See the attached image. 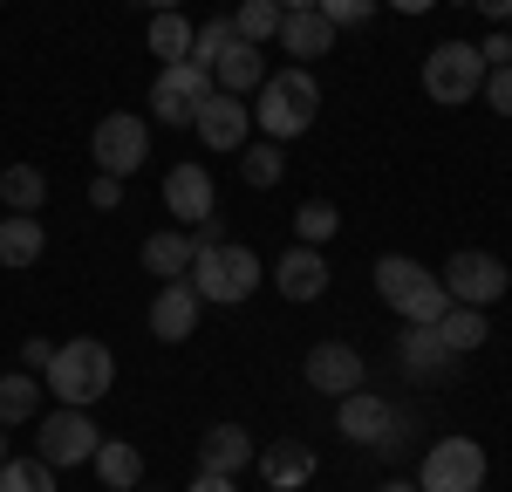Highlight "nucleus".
Listing matches in <instances>:
<instances>
[{"label": "nucleus", "mask_w": 512, "mask_h": 492, "mask_svg": "<svg viewBox=\"0 0 512 492\" xmlns=\"http://www.w3.org/2000/svg\"><path fill=\"white\" fill-rule=\"evenodd\" d=\"M89 472H96L110 492H137V486H144V451L123 445V438H103L96 458H89Z\"/></svg>", "instance_id": "nucleus-23"}, {"label": "nucleus", "mask_w": 512, "mask_h": 492, "mask_svg": "<svg viewBox=\"0 0 512 492\" xmlns=\"http://www.w3.org/2000/svg\"><path fill=\"white\" fill-rule=\"evenodd\" d=\"M506 260L499 253H485V246H458L451 260H444V294L458 301V308H492V301H506Z\"/></svg>", "instance_id": "nucleus-5"}, {"label": "nucleus", "mask_w": 512, "mask_h": 492, "mask_svg": "<svg viewBox=\"0 0 512 492\" xmlns=\"http://www.w3.org/2000/svg\"><path fill=\"white\" fill-rule=\"evenodd\" d=\"M294 233H301V246H328L335 233H342V212L328 199H308L301 212H294Z\"/></svg>", "instance_id": "nucleus-32"}, {"label": "nucleus", "mask_w": 512, "mask_h": 492, "mask_svg": "<svg viewBox=\"0 0 512 492\" xmlns=\"http://www.w3.org/2000/svg\"><path fill=\"white\" fill-rule=\"evenodd\" d=\"M137 492H151V486H137Z\"/></svg>", "instance_id": "nucleus-46"}, {"label": "nucleus", "mask_w": 512, "mask_h": 492, "mask_svg": "<svg viewBox=\"0 0 512 492\" xmlns=\"http://www.w3.org/2000/svg\"><path fill=\"white\" fill-rule=\"evenodd\" d=\"M253 465H260V479H267L274 492H301L308 479H315V445H301V438H274Z\"/></svg>", "instance_id": "nucleus-17"}, {"label": "nucleus", "mask_w": 512, "mask_h": 492, "mask_svg": "<svg viewBox=\"0 0 512 492\" xmlns=\"http://www.w3.org/2000/svg\"><path fill=\"white\" fill-rule=\"evenodd\" d=\"M198 308H205V301H198L192 281H158V301H151V335H158V342H185V335L198 328Z\"/></svg>", "instance_id": "nucleus-16"}, {"label": "nucleus", "mask_w": 512, "mask_h": 492, "mask_svg": "<svg viewBox=\"0 0 512 492\" xmlns=\"http://www.w3.org/2000/svg\"><path fill=\"white\" fill-rule=\"evenodd\" d=\"M89 151H96V171H110V178H130L137 164L151 158V123L130 117V110H110V117L96 123Z\"/></svg>", "instance_id": "nucleus-9"}, {"label": "nucleus", "mask_w": 512, "mask_h": 492, "mask_svg": "<svg viewBox=\"0 0 512 492\" xmlns=\"http://www.w3.org/2000/svg\"><path fill=\"white\" fill-rule=\"evenodd\" d=\"M321 117V82L294 62V69H274V76L253 89V123L274 137V144H287V137H301L308 123Z\"/></svg>", "instance_id": "nucleus-2"}, {"label": "nucleus", "mask_w": 512, "mask_h": 492, "mask_svg": "<svg viewBox=\"0 0 512 492\" xmlns=\"http://www.w3.org/2000/svg\"><path fill=\"white\" fill-rule=\"evenodd\" d=\"M0 465H7V431H0Z\"/></svg>", "instance_id": "nucleus-45"}, {"label": "nucleus", "mask_w": 512, "mask_h": 492, "mask_svg": "<svg viewBox=\"0 0 512 492\" xmlns=\"http://www.w3.org/2000/svg\"><path fill=\"white\" fill-rule=\"evenodd\" d=\"M0 492H55V465L48 458H7L0 465Z\"/></svg>", "instance_id": "nucleus-31"}, {"label": "nucleus", "mask_w": 512, "mask_h": 492, "mask_svg": "<svg viewBox=\"0 0 512 492\" xmlns=\"http://www.w3.org/2000/svg\"><path fill=\"white\" fill-rule=\"evenodd\" d=\"M164 205H171L178 219H192V226L219 219V192H212V171H205V164H171V171H164Z\"/></svg>", "instance_id": "nucleus-14"}, {"label": "nucleus", "mask_w": 512, "mask_h": 492, "mask_svg": "<svg viewBox=\"0 0 512 492\" xmlns=\"http://www.w3.org/2000/svg\"><path fill=\"white\" fill-rule=\"evenodd\" d=\"M192 253H198L192 233H151L137 260H144V274H151V281H185V274H192Z\"/></svg>", "instance_id": "nucleus-22"}, {"label": "nucleus", "mask_w": 512, "mask_h": 492, "mask_svg": "<svg viewBox=\"0 0 512 492\" xmlns=\"http://www.w3.org/2000/svg\"><path fill=\"white\" fill-rule=\"evenodd\" d=\"M478 55H485V69H506V62H512V35H499V28H492V35L478 41Z\"/></svg>", "instance_id": "nucleus-37"}, {"label": "nucleus", "mask_w": 512, "mask_h": 492, "mask_svg": "<svg viewBox=\"0 0 512 492\" xmlns=\"http://www.w3.org/2000/svg\"><path fill=\"white\" fill-rule=\"evenodd\" d=\"M396 14H424V7H437V0H390Z\"/></svg>", "instance_id": "nucleus-41"}, {"label": "nucleus", "mask_w": 512, "mask_h": 492, "mask_svg": "<svg viewBox=\"0 0 512 492\" xmlns=\"http://www.w3.org/2000/svg\"><path fill=\"white\" fill-rule=\"evenodd\" d=\"M48 356H55V342H48V335H28V342H21V369H48Z\"/></svg>", "instance_id": "nucleus-38"}, {"label": "nucleus", "mask_w": 512, "mask_h": 492, "mask_svg": "<svg viewBox=\"0 0 512 492\" xmlns=\"http://www.w3.org/2000/svg\"><path fill=\"white\" fill-rule=\"evenodd\" d=\"M437 335H444L451 356H472V349H485L492 328H485V308H458V301H451V308L437 315Z\"/></svg>", "instance_id": "nucleus-27"}, {"label": "nucleus", "mask_w": 512, "mask_h": 492, "mask_svg": "<svg viewBox=\"0 0 512 492\" xmlns=\"http://www.w3.org/2000/svg\"><path fill=\"white\" fill-rule=\"evenodd\" d=\"M96 424H89V410H76V404H62V410H48L35 424V458H48L55 472H69V465H89L96 458Z\"/></svg>", "instance_id": "nucleus-8"}, {"label": "nucleus", "mask_w": 512, "mask_h": 492, "mask_svg": "<svg viewBox=\"0 0 512 492\" xmlns=\"http://www.w3.org/2000/svg\"><path fill=\"white\" fill-rule=\"evenodd\" d=\"M212 82H219L226 96H253V89L267 82V62H260V48L233 35V41H226V55L212 62Z\"/></svg>", "instance_id": "nucleus-21"}, {"label": "nucleus", "mask_w": 512, "mask_h": 492, "mask_svg": "<svg viewBox=\"0 0 512 492\" xmlns=\"http://www.w3.org/2000/svg\"><path fill=\"white\" fill-rule=\"evenodd\" d=\"M41 246H48V233H41L35 212H7L0 219V267H35Z\"/></svg>", "instance_id": "nucleus-24"}, {"label": "nucleus", "mask_w": 512, "mask_h": 492, "mask_svg": "<svg viewBox=\"0 0 512 492\" xmlns=\"http://www.w3.org/2000/svg\"><path fill=\"white\" fill-rule=\"evenodd\" d=\"M280 0H239V14H233V35L239 41H253V48H267V41H280Z\"/></svg>", "instance_id": "nucleus-30"}, {"label": "nucleus", "mask_w": 512, "mask_h": 492, "mask_svg": "<svg viewBox=\"0 0 512 492\" xmlns=\"http://www.w3.org/2000/svg\"><path fill=\"white\" fill-rule=\"evenodd\" d=\"M48 390H55V404H103L110 397V383H117V356H110V342H96V335H76V342H62L55 356H48Z\"/></svg>", "instance_id": "nucleus-1"}, {"label": "nucleus", "mask_w": 512, "mask_h": 492, "mask_svg": "<svg viewBox=\"0 0 512 492\" xmlns=\"http://www.w3.org/2000/svg\"><path fill=\"white\" fill-rule=\"evenodd\" d=\"M192 492H239V486L226 479V472H198V479H192Z\"/></svg>", "instance_id": "nucleus-39"}, {"label": "nucleus", "mask_w": 512, "mask_h": 492, "mask_svg": "<svg viewBox=\"0 0 512 492\" xmlns=\"http://www.w3.org/2000/svg\"><path fill=\"white\" fill-rule=\"evenodd\" d=\"M478 82H485L478 41H437L431 55H424V96L431 103H472Z\"/></svg>", "instance_id": "nucleus-6"}, {"label": "nucleus", "mask_w": 512, "mask_h": 492, "mask_svg": "<svg viewBox=\"0 0 512 492\" xmlns=\"http://www.w3.org/2000/svg\"><path fill=\"white\" fill-rule=\"evenodd\" d=\"M274 287L287 301H321L328 294V253L321 246H287L274 260Z\"/></svg>", "instance_id": "nucleus-15"}, {"label": "nucleus", "mask_w": 512, "mask_h": 492, "mask_svg": "<svg viewBox=\"0 0 512 492\" xmlns=\"http://www.w3.org/2000/svg\"><path fill=\"white\" fill-rule=\"evenodd\" d=\"M192 28L198 21H185V14H178V7H171V14H151V55H158L164 69H171V62H192Z\"/></svg>", "instance_id": "nucleus-28"}, {"label": "nucleus", "mask_w": 512, "mask_h": 492, "mask_svg": "<svg viewBox=\"0 0 512 492\" xmlns=\"http://www.w3.org/2000/svg\"><path fill=\"white\" fill-rule=\"evenodd\" d=\"M89 205H96V212H117V205H123V178L96 171V178H89Z\"/></svg>", "instance_id": "nucleus-36"}, {"label": "nucleus", "mask_w": 512, "mask_h": 492, "mask_svg": "<svg viewBox=\"0 0 512 492\" xmlns=\"http://www.w3.org/2000/svg\"><path fill=\"white\" fill-rule=\"evenodd\" d=\"M253 458H260V451H253V438H246V424H212V431L198 438V465H205V472H226V479H239Z\"/></svg>", "instance_id": "nucleus-18"}, {"label": "nucleus", "mask_w": 512, "mask_h": 492, "mask_svg": "<svg viewBox=\"0 0 512 492\" xmlns=\"http://www.w3.org/2000/svg\"><path fill=\"white\" fill-rule=\"evenodd\" d=\"M301 376H308V390L315 397H349V390H362V356H355L349 342H315L308 356H301Z\"/></svg>", "instance_id": "nucleus-13"}, {"label": "nucleus", "mask_w": 512, "mask_h": 492, "mask_svg": "<svg viewBox=\"0 0 512 492\" xmlns=\"http://www.w3.org/2000/svg\"><path fill=\"white\" fill-rule=\"evenodd\" d=\"M321 14H328L335 28H362V21L376 14V0H321Z\"/></svg>", "instance_id": "nucleus-35"}, {"label": "nucleus", "mask_w": 512, "mask_h": 492, "mask_svg": "<svg viewBox=\"0 0 512 492\" xmlns=\"http://www.w3.org/2000/svg\"><path fill=\"white\" fill-rule=\"evenodd\" d=\"M335 424H342V438L349 445H396L410 424H403V410H390L383 397H369V390H349L342 410H335Z\"/></svg>", "instance_id": "nucleus-12"}, {"label": "nucleus", "mask_w": 512, "mask_h": 492, "mask_svg": "<svg viewBox=\"0 0 512 492\" xmlns=\"http://www.w3.org/2000/svg\"><path fill=\"white\" fill-rule=\"evenodd\" d=\"M376 294L390 301L403 322H431L451 308V294H444V281H437L431 267H417L410 253H390V260H376Z\"/></svg>", "instance_id": "nucleus-4"}, {"label": "nucleus", "mask_w": 512, "mask_h": 492, "mask_svg": "<svg viewBox=\"0 0 512 492\" xmlns=\"http://www.w3.org/2000/svg\"><path fill=\"white\" fill-rule=\"evenodd\" d=\"M212 89H219L212 69H198V62H171V69H158V82H151V117H158V123H192L198 103H205Z\"/></svg>", "instance_id": "nucleus-10"}, {"label": "nucleus", "mask_w": 512, "mask_h": 492, "mask_svg": "<svg viewBox=\"0 0 512 492\" xmlns=\"http://www.w3.org/2000/svg\"><path fill=\"white\" fill-rule=\"evenodd\" d=\"M301 7H321V0H280V14H301Z\"/></svg>", "instance_id": "nucleus-43"}, {"label": "nucleus", "mask_w": 512, "mask_h": 492, "mask_svg": "<svg viewBox=\"0 0 512 492\" xmlns=\"http://www.w3.org/2000/svg\"><path fill=\"white\" fill-rule=\"evenodd\" d=\"M144 7H151V14H171V7H185V0H144Z\"/></svg>", "instance_id": "nucleus-44"}, {"label": "nucleus", "mask_w": 512, "mask_h": 492, "mask_svg": "<svg viewBox=\"0 0 512 492\" xmlns=\"http://www.w3.org/2000/svg\"><path fill=\"white\" fill-rule=\"evenodd\" d=\"M239 178H246L253 192H274L280 178H287V144H274V137L246 144V151H239Z\"/></svg>", "instance_id": "nucleus-26"}, {"label": "nucleus", "mask_w": 512, "mask_h": 492, "mask_svg": "<svg viewBox=\"0 0 512 492\" xmlns=\"http://www.w3.org/2000/svg\"><path fill=\"white\" fill-rule=\"evenodd\" d=\"M35 410H41V383H35V369H7V376H0V431L28 424Z\"/></svg>", "instance_id": "nucleus-25"}, {"label": "nucleus", "mask_w": 512, "mask_h": 492, "mask_svg": "<svg viewBox=\"0 0 512 492\" xmlns=\"http://www.w3.org/2000/svg\"><path fill=\"white\" fill-rule=\"evenodd\" d=\"M192 130H198V144L205 151H246L253 137V103L246 96H226V89H212L205 103H198V117H192Z\"/></svg>", "instance_id": "nucleus-11"}, {"label": "nucleus", "mask_w": 512, "mask_h": 492, "mask_svg": "<svg viewBox=\"0 0 512 492\" xmlns=\"http://www.w3.org/2000/svg\"><path fill=\"white\" fill-rule=\"evenodd\" d=\"M260 253L253 246H233V240H212L192 253V274L185 281L198 287V301H219V308H239V301H253V287H260Z\"/></svg>", "instance_id": "nucleus-3"}, {"label": "nucleus", "mask_w": 512, "mask_h": 492, "mask_svg": "<svg viewBox=\"0 0 512 492\" xmlns=\"http://www.w3.org/2000/svg\"><path fill=\"white\" fill-rule=\"evenodd\" d=\"M280 48L308 69L315 55H328V48H335V21H328L321 7H301V14H287V21H280Z\"/></svg>", "instance_id": "nucleus-20"}, {"label": "nucleus", "mask_w": 512, "mask_h": 492, "mask_svg": "<svg viewBox=\"0 0 512 492\" xmlns=\"http://www.w3.org/2000/svg\"><path fill=\"white\" fill-rule=\"evenodd\" d=\"M226 41H233V21H198V28H192V62H198V69H212V62L226 55Z\"/></svg>", "instance_id": "nucleus-33"}, {"label": "nucleus", "mask_w": 512, "mask_h": 492, "mask_svg": "<svg viewBox=\"0 0 512 492\" xmlns=\"http://www.w3.org/2000/svg\"><path fill=\"white\" fill-rule=\"evenodd\" d=\"M376 492H417V479H383Z\"/></svg>", "instance_id": "nucleus-42"}, {"label": "nucleus", "mask_w": 512, "mask_h": 492, "mask_svg": "<svg viewBox=\"0 0 512 492\" xmlns=\"http://www.w3.org/2000/svg\"><path fill=\"white\" fill-rule=\"evenodd\" d=\"M396 356H403V369L417 376V383H431V376H451V349H444V335H437L431 322H410L403 328V342H396Z\"/></svg>", "instance_id": "nucleus-19"}, {"label": "nucleus", "mask_w": 512, "mask_h": 492, "mask_svg": "<svg viewBox=\"0 0 512 492\" xmlns=\"http://www.w3.org/2000/svg\"><path fill=\"white\" fill-rule=\"evenodd\" d=\"M478 14H492V21H512V0H472Z\"/></svg>", "instance_id": "nucleus-40"}, {"label": "nucleus", "mask_w": 512, "mask_h": 492, "mask_svg": "<svg viewBox=\"0 0 512 492\" xmlns=\"http://www.w3.org/2000/svg\"><path fill=\"white\" fill-rule=\"evenodd\" d=\"M478 96L499 110V117H512V62L506 69H485V82H478Z\"/></svg>", "instance_id": "nucleus-34"}, {"label": "nucleus", "mask_w": 512, "mask_h": 492, "mask_svg": "<svg viewBox=\"0 0 512 492\" xmlns=\"http://www.w3.org/2000/svg\"><path fill=\"white\" fill-rule=\"evenodd\" d=\"M0 7H7V0H0Z\"/></svg>", "instance_id": "nucleus-47"}, {"label": "nucleus", "mask_w": 512, "mask_h": 492, "mask_svg": "<svg viewBox=\"0 0 512 492\" xmlns=\"http://www.w3.org/2000/svg\"><path fill=\"white\" fill-rule=\"evenodd\" d=\"M41 199H48V178H41L35 164H7L0 171V205L7 212H41Z\"/></svg>", "instance_id": "nucleus-29"}, {"label": "nucleus", "mask_w": 512, "mask_h": 492, "mask_svg": "<svg viewBox=\"0 0 512 492\" xmlns=\"http://www.w3.org/2000/svg\"><path fill=\"white\" fill-rule=\"evenodd\" d=\"M485 486V445L478 438H437L417 465V492H478Z\"/></svg>", "instance_id": "nucleus-7"}]
</instances>
